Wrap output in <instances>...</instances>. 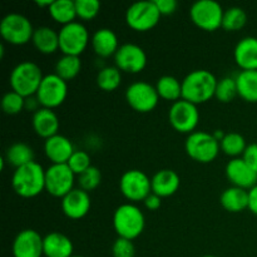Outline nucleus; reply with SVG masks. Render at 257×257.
<instances>
[{
	"instance_id": "14",
	"label": "nucleus",
	"mask_w": 257,
	"mask_h": 257,
	"mask_svg": "<svg viewBox=\"0 0 257 257\" xmlns=\"http://www.w3.org/2000/svg\"><path fill=\"white\" fill-rule=\"evenodd\" d=\"M125 100L136 112L148 113L157 107L160 95L156 87L150 83L136 82L125 90Z\"/></svg>"
},
{
	"instance_id": "8",
	"label": "nucleus",
	"mask_w": 257,
	"mask_h": 257,
	"mask_svg": "<svg viewBox=\"0 0 257 257\" xmlns=\"http://www.w3.org/2000/svg\"><path fill=\"white\" fill-rule=\"evenodd\" d=\"M160 19L161 13L156 7L155 0L135 3L125 12V23L136 32H148L153 29Z\"/></svg>"
},
{
	"instance_id": "20",
	"label": "nucleus",
	"mask_w": 257,
	"mask_h": 257,
	"mask_svg": "<svg viewBox=\"0 0 257 257\" xmlns=\"http://www.w3.org/2000/svg\"><path fill=\"white\" fill-rule=\"evenodd\" d=\"M233 58L242 70H257V38H242L236 44Z\"/></svg>"
},
{
	"instance_id": "41",
	"label": "nucleus",
	"mask_w": 257,
	"mask_h": 257,
	"mask_svg": "<svg viewBox=\"0 0 257 257\" xmlns=\"http://www.w3.org/2000/svg\"><path fill=\"white\" fill-rule=\"evenodd\" d=\"M241 158H242L253 171L257 172V143H251V145H248Z\"/></svg>"
},
{
	"instance_id": "5",
	"label": "nucleus",
	"mask_w": 257,
	"mask_h": 257,
	"mask_svg": "<svg viewBox=\"0 0 257 257\" xmlns=\"http://www.w3.org/2000/svg\"><path fill=\"white\" fill-rule=\"evenodd\" d=\"M185 148L188 157L200 163L212 162L221 151L220 142L213 137V135L203 131H195L188 135Z\"/></svg>"
},
{
	"instance_id": "46",
	"label": "nucleus",
	"mask_w": 257,
	"mask_h": 257,
	"mask_svg": "<svg viewBox=\"0 0 257 257\" xmlns=\"http://www.w3.org/2000/svg\"><path fill=\"white\" fill-rule=\"evenodd\" d=\"M53 2H54V0H37V2H35V4H37L38 7H40V8L47 7L48 9H49L50 5L53 4Z\"/></svg>"
},
{
	"instance_id": "23",
	"label": "nucleus",
	"mask_w": 257,
	"mask_h": 257,
	"mask_svg": "<svg viewBox=\"0 0 257 257\" xmlns=\"http://www.w3.org/2000/svg\"><path fill=\"white\" fill-rule=\"evenodd\" d=\"M90 43H92L94 53L100 58H109L112 55H115V53L120 47L117 34L108 28L98 29L93 34Z\"/></svg>"
},
{
	"instance_id": "33",
	"label": "nucleus",
	"mask_w": 257,
	"mask_h": 257,
	"mask_svg": "<svg viewBox=\"0 0 257 257\" xmlns=\"http://www.w3.org/2000/svg\"><path fill=\"white\" fill-rule=\"evenodd\" d=\"M220 146L221 151H222L225 155L233 158H238V156H242L246 147H247L243 136H241L240 133L237 132L226 133L223 140L220 142Z\"/></svg>"
},
{
	"instance_id": "31",
	"label": "nucleus",
	"mask_w": 257,
	"mask_h": 257,
	"mask_svg": "<svg viewBox=\"0 0 257 257\" xmlns=\"http://www.w3.org/2000/svg\"><path fill=\"white\" fill-rule=\"evenodd\" d=\"M82 69V62L79 57L74 55H63L55 64V74L64 79L65 82L77 77Z\"/></svg>"
},
{
	"instance_id": "16",
	"label": "nucleus",
	"mask_w": 257,
	"mask_h": 257,
	"mask_svg": "<svg viewBox=\"0 0 257 257\" xmlns=\"http://www.w3.org/2000/svg\"><path fill=\"white\" fill-rule=\"evenodd\" d=\"M43 240L39 232L32 228L20 231L13 242V256L14 257H42Z\"/></svg>"
},
{
	"instance_id": "3",
	"label": "nucleus",
	"mask_w": 257,
	"mask_h": 257,
	"mask_svg": "<svg viewBox=\"0 0 257 257\" xmlns=\"http://www.w3.org/2000/svg\"><path fill=\"white\" fill-rule=\"evenodd\" d=\"M146 218L140 207L133 203H124L117 207L113 215V227L118 237L133 241L142 235Z\"/></svg>"
},
{
	"instance_id": "36",
	"label": "nucleus",
	"mask_w": 257,
	"mask_h": 257,
	"mask_svg": "<svg viewBox=\"0 0 257 257\" xmlns=\"http://www.w3.org/2000/svg\"><path fill=\"white\" fill-rule=\"evenodd\" d=\"M2 108L4 113L9 115L18 114L25 109V98L23 95L18 94L14 90L5 93L2 99Z\"/></svg>"
},
{
	"instance_id": "42",
	"label": "nucleus",
	"mask_w": 257,
	"mask_h": 257,
	"mask_svg": "<svg viewBox=\"0 0 257 257\" xmlns=\"http://www.w3.org/2000/svg\"><path fill=\"white\" fill-rule=\"evenodd\" d=\"M156 7L161 15H171L177 10V2L176 0H155Z\"/></svg>"
},
{
	"instance_id": "4",
	"label": "nucleus",
	"mask_w": 257,
	"mask_h": 257,
	"mask_svg": "<svg viewBox=\"0 0 257 257\" xmlns=\"http://www.w3.org/2000/svg\"><path fill=\"white\" fill-rule=\"evenodd\" d=\"M44 78L42 69L33 62H22L15 65L10 73V87L12 90L24 98L37 94L42 80Z\"/></svg>"
},
{
	"instance_id": "29",
	"label": "nucleus",
	"mask_w": 257,
	"mask_h": 257,
	"mask_svg": "<svg viewBox=\"0 0 257 257\" xmlns=\"http://www.w3.org/2000/svg\"><path fill=\"white\" fill-rule=\"evenodd\" d=\"M160 98L165 100H172L173 103L182 99V82L172 75H163L156 84Z\"/></svg>"
},
{
	"instance_id": "13",
	"label": "nucleus",
	"mask_w": 257,
	"mask_h": 257,
	"mask_svg": "<svg viewBox=\"0 0 257 257\" xmlns=\"http://www.w3.org/2000/svg\"><path fill=\"white\" fill-rule=\"evenodd\" d=\"M75 175L68 165H52L45 170V191L53 197L63 198L74 190Z\"/></svg>"
},
{
	"instance_id": "28",
	"label": "nucleus",
	"mask_w": 257,
	"mask_h": 257,
	"mask_svg": "<svg viewBox=\"0 0 257 257\" xmlns=\"http://www.w3.org/2000/svg\"><path fill=\"white\" fill-rule=\"evenodd\" d=\"M48 10L53 20L62 24L63 27L75 22L74 19L77 18L75 2L72 0H54Z\"/></svg>"
},
{
	"instance_id": "45",
	"label": "nucleus",
	"mask_w": 257,
	"mask_h": 257,
	"mask_svg": "<svg viewBox=\"0 0 257 257\" xmlns=\"http://www.w3.org/2000/svg\"><path fill=\"white\" fill-rule=\"evenodd\" d=\"M25 109L33 110V112H37V110L40 109V103L38 100V98L35 95L33 97L25 98Z\"/></svg>"
},
{
	"instance_id": "30",
	"label": "nucleus",
	"mask_w": 257,
	"mask_h": 257,
	"mask_svg": "<svg viewBox=\"0 0 257 257\" xmlns=\"http://www.w3.org/2000/svg\"><path fill=\"white\" fill-rule=\"evenodd\" d=\"M5 160H7L10 165L14 166L15 170H17V168L28 165V163L34 161V151H33V148L30 147V146H28L27 143H13V145L7 150Z\"/></svg>"
},
{
	"instance_id": "9",
	"label": "nucleus",
	"mask_w": 257,
	"mask_h": 257,
	"mask_svg": "<svg viewBox=\"0 0 257 257\" xmlns=\"http://www.w3.org/2000/svg\"><path fill=\"white\" fill-rule=\"evenodd\" d=\"M59 50L63 55L79 57L89 44V33L79 22L64 25L59 30Z\"/></svg>"
},
{
	"instance_id": "22",
	"label": "nucleus",
	"mask_w": 257,
	"mask_h": 257,
	"mask_svg": "<svg viewBox=\"0 0 257 257\" xmlns=\"http://www.w3.org/2000/svg\"><path fill=\"white\" fill-rule=\"evenodd\" d=\"M33 128L39 137L48 140L53 136L58 135L59 131V118L53 109L40 108L33 114Z\"/></svg>"
},
{
	"instance_id": "6",
	"label": "nucleus",
	"mask_w": 257,
	"mask_h": 257,
	"mask_svg": "<svg viewBox=\"0 0 257 257\" xmlns=\"http://www.w3.org/2000/svg\"><path fill=\"white\" fill-rule=\"evenodd\" d=\"M34 28L27 17L18 13L5 15L0 22V35L13 45H24L32 40Z\"/></svg>"
},
{
	"instance_id": "27",
	"label": "nucleus",
	"mask_w": 257,
	"mask_h": 257,
	"mask_svg": "<svg viewBox=\"0 0 257 257\" xmlns=\"http://www.w3.org/2000/svg\"><path fill=\"white\" fill-rule=\"evenodd\" d=\"M237 94L248 103H257V70H241L235 77Z\"/></svg>"
},
{
	"instance_id": "43",
	"label": "nucleus",
	"mask_w": 257,
	"mask_h": 257,
	"mask_svg": "<svg viewBox=\"0 0 257 257\" xmlns=\"http://www.w3.org/2000/svg\"><path fill=\"white\" fill-rule=\"evenodd\" d=\"M143 202H145V206L150 211H157L161 207V205H162V198L158 197L155 193H151Z\"/></svg>"
},
{
	"instance_id": "21",
	"label": "nucleus",
	"mask_w": 257,
	"mask_h": 257,
	"mask_svg": "<svg viewBox=\"0 0 257 257\" xmlns=\"http://www.w3.org/2000/svg\"><path fill=\"white\" fill-rule=\"evenodd\" d=\"M152 193L165 198L173 196L181 186V178L173 170H161L152 178Z\"/></svg>"
},
{
	"instance_id": "47",
	"label": "nucleus",
	"mask_w": 257,
	"mask_h": 257,
	"mask_svg": "<svg viewBox=\"0 0 257 257\" xmlns=\"http://www.w3.org/2000/svg\"><path fill=\"white\" fill-rule=\"evenodd\" d=\"M212 135H213V137H215L216 140L218 141V142H221V141L223 140V137H225V133H223L222 131H220V130H217L216 132H213Z\"/></svg>"
},
{
	"instance_id": "24",
	"label": "nucleus",
	"mask_w": 257,
	"mask_h": 257,
	"mask_svg": "<svg viewBox=\"0 0 257 257\" xmlns=\"http://www.w3.org/2000/svg\"><path fill=\"white\" fill-rule=\"evenodd\" d=\"M73 242L68 236L60 232H50L44 236L43 251L45 257H72Z\"/></svg>"
},
{
	"instance_id": "1",
	"label": "nucleus",
	"mask_w": 257,
	"mask_h": 257,
	"mask_svg": "<svg viewBox=\"0 0 257 257\" xmlns=\"http://www.w3.org/2000/svg\"><path fill=\"white\" fill-rule=\"evenodd\" d=\"M217 82L210 70H192L182 80V99L196 105L208 102L215 97Z\"/></svg>"
},
{
	"instance_id": "18",
	"label": "nucleus",
	"mask_w": 257,
	"mask_h": 257,
	"mask_svg": "<svg viewBox=\"0 0 257 257\" xmlns=\"http://www.w3.org/2000/svg\"><path fill=\"white\" fill-rule=\"evenodd\" d=\"M90 196L80 188H74L62 198V211L70 220H80L89 212Z\"/></svg>"
},
{
	"instance_id": "26",
	"label": "nucleus",
	"mask_w": 257,
	"mask_h": 257,
	"mask_svg": "<svg viewBox=\"0 0 257 257\" xmlns=\"http://www.w3.org/2000/svg\"><path fill=\"white\" fill-rule=\"evenodd\" d=\"M220 202L228 212H242L248 208V191L235 186L226 188L221 195Z\"/></svg>"
},
{
	"instance_id": "25",
	"label": "nucleus",
	"mask_w": 257,
	"mask_h": 257,
	"mask_svg": "<svg viewBox=\"0 0 257 257\" xmlns=\"http://www.w3.org/2000/svg\"><path fill=\"white\" fill-rule=\"evenodd\" d=\"M32 42L38 52L53 54L59 50V33L49 27H39L34 30Z\"/></svg>"
},
{
	"instance_id": "37",
	"label": "nucleus",
	"mask_w": 257,
	"mask_h": 257,
	"mask_svg": "<svg viewBox=\"0 0 257 257\" xmlns=\"http://www.w3.org/2000/svg\"><path fill=\"white\" fill-rule=\"evenodd\" d=\"M100 182H102V173L94 166L89 167L85 172L78 176V183H79L80 190L85 191L88 193L94 191L100 185Z\"/></svg>"
},
{
	"instance_id": "17",
	"label": "nucleus",
	"mask_w": 257,
	"mask_h": 257,
	"mask_svg": "<svg viewBox=\"0 0 257 257\" xmlns=\"http://www.w3.org/2000/svg\"><path fill=\"white\" fill-rule=\"evenodd\" d=\"M226 177L235 187L250 191L257 185V172L253 171L242 158H232L226 165Z\"/></svg>"
},
{
	"instance_id": "10",
	"label": "nucleus",
	"mask_w": 257,
	"mask_h": 257,
	"mask_svg": "<svg viewBox=\"0 0 257 257\" xmlns=\"http://www.w3.org/2000/svg\"><path fill=\"white\" fill-rule=\"evenodd\" d=\"M122 195L131 202L145 201L152 193V181L143 171H125L119 180Z\"/></svg>"
},
{
	"instance_id": "48",
	"label": "nucleus",
	"mask_w": 257,
	"mask_h": 257,
	"mask_svg": "<svg viewBox=\"0 0 257 257\" xmlns=\"http://www.w3.org/2000/svg\"><path fill=\"white\" fill-rule=\"evenodd\" d=\"M202 257H217V256H213V255H206V256H202Z\"/></svg>"
},
{
	"instance_id": "12",
	"label": "nucleus",
	"mask_w": 257,
	"mask_h": 257,
	"mask_svg": "<svg viewBox=\"0 0 257 257\" xmlns=\"http://www.w3.org/2000/svg\"><path fill=\"white\" fill-rule=\"evenodd\" d=\"M168 119L173 130L180 133L191 135L195 132L200 122V112L196 104L185 99H180L171 105Z\"/></svg>"
},
{
	"instance_id": "2",
	"label": "nucleus",
	"mask_w": 257,
	"mask_h": 257,
	"mask_svg": "<svg viewBox=\"0 0 257 257\" xmlns=\"http://www.w3.org/2000/svg\"><path fill=\"white\" fill-rule=\"evenodd\" d=\"M12 185L15 193L23 198H33L45 190V171L38 162L28 163L17 168Z\"/></svg>"
},
{
	"instance_id": "49",
	"label": "nucleus",
	"mask_w": 257,
	"mask_h": 257,
	"mask_svg": "<svg viewBox=\"0 0 257 257\" xmlns=\"http://www.w3.org/2000/svg\"><path fill=\"white\" fill-rule=\"evenodd\" d=\"M72 257H84V256H74V255H73Z\"/></svg>"
},
{
	"instance_id": "44",
	"label": "nucleus",
	"mask_w": 257,
	"mask_h": 257,
	"mask_svg": "<svg viewBox=\"0 0 257 257\" xmlns=\"http://www.w3.org/2000/svg\"><path fill=\"white\" fill-rule=\"evenodd\" d=\"M248 210L257 215V185L248 191Z\"/></svg>"
},
{
	"instance_id": "15",
	"label": "nucleus",
	"mask_w": 257,
	"mask_h": 257,
	"mask_svg": "<svg viewBox=\"0 0 257 257\" xmlns=\"http://www.w3.org/2000/svg\"><path fill=\"white\" fill-rule=\"evenodd\" d=\"M115 67L120 72L137 74L147 65V54L140 45L133 43H125L119 47L114 55Z\"/></svg>"
},
{
	"instance_id": "39",
	"label": "nucleus",
	"mask_w": 257,
	"mask_h": 257,
	"mask_svg": "<svg viewBox=\"0 0 257 257\" xmlns=\"http://www.w3.org/2000/svg\"><path fill=\"white\" fill-rule=\"evenodd\" d=\"M70 170L73 171L75 176H80L83 172L92 167L90 163V156L85 151H75L70 160L67 163Z\"/></svg>"
},
{
	"instance_id": "7",
	"label": "nucleus",
	"mask_w": 257,
	"mask_h": 257,
	"mask_svg": "<svg viewBox=\"0 0 257 257\" xmlns=\"http://www.w3.org/2000/svg\"><path fill=\"white\" fill-rule=\"evenodd\" d=\"M225 10L215 0H200L191 7L190 17L196 27L206 32H215L222 28Z\"/></svg>"
},
{
	"instance_id": "32",
	"label": "nucleus",
	"mask_w": 257,
	"mask_h": 257,
	"mask_svg": "<svg viewBox=\"0 0 257 257\" xmlns=\"http://www.w3.org/2000/svg\"><path fill=\"white\" fill-rule=\"evenodd\" d=\"M122 83V72L117 67H104L98 72L97 85L104 92H113Z\"/></svg>"
},
{
	"instance_id": "40",
	"label": "nucleus",
	"mask_w": 257,
	"mask_h": 257,
	"mask_svg": "<svg viewBox=\"0 0 257 257\" xmlns=\"http://www.w3.org/2000/svg\"><path fill=\"white\" fill-rule=\"evenodd\" d=\"M112 255L113 257H135L136 247L131 240L118 237L112 246Z\"/></svg>"
},
{
	"instance_id": "19",
	"label": "nucleus",
	"mask_w": 257,
	"mask_h": 257,
	"mask_svg": "<svg viewBox=\"0 0 257 257\" xmlns=\"http://www.w3.org/2000/svg\"><path fill=\"white\" fill-rule=\"evenodd\" d=\"M74 152V146L65 136L55 135L44 142V153L53 165H67Z\"/></svg>"
},
{
	"instance_id": "34",
	"label": "nucleus",
	"mask_w": 257,
	"mask_h": 257,
	"mask_svg": "<svg viewBox=\"0 0 257 257\" xmlns=\"http://www.w3.org/2000/svg\"><path fill=\"white\" fill-rule=\"evenodd\" d=\"M246 22H247V15L242 8H228L223 13L222 28L226 32H237L245 27Z\"/></svg>"
},
{
	"instance_id": "38",
	"label": "nucleus",
	"mask_w": 257,
	"mask_h": 257,
	"mask_svg": "<svg viewBox=\"0 0 257 257\" xmlns=\"http://www.w3.org/2000/svg\"><path fill=\"white\" fill-rule=\"evenodd\" d=\"M77 18L82 20H92L100 10V3L98 0H75Z\"/></svg>"
},
{
	"instance_id": "11",
	"label": "nucleus",
	"mask_w": 257,
	"mask_h": 257,
	"mask_svg": "<svg viewBox=\"0 0 257 257\" xmlns=\"http://www.w3.org/2000/svg\"><path fill=\"white\" fill-rule=\"evenodd\" d=\"M68 95V84L64 79L55 73L44 75L35 97L39 100L42 108L54 109L64 103Z\"/></svg>"
},
{
	"instance_id": "35",
	"label": "nucleus",
	"mask_w": 257,
	"mask_h": 257,
	"mask_svg": "<svg viewBox=\"0 0 257 257\" xmlns=\"http://www.w3.org/2000/svg\"><path fill=\"white\" fill-rule=\"evenodd\" d=\"M237 94V85L235 78L225 77L217 82L215 98L221 103H230Z\"/></svg>"
}]
</instances>
